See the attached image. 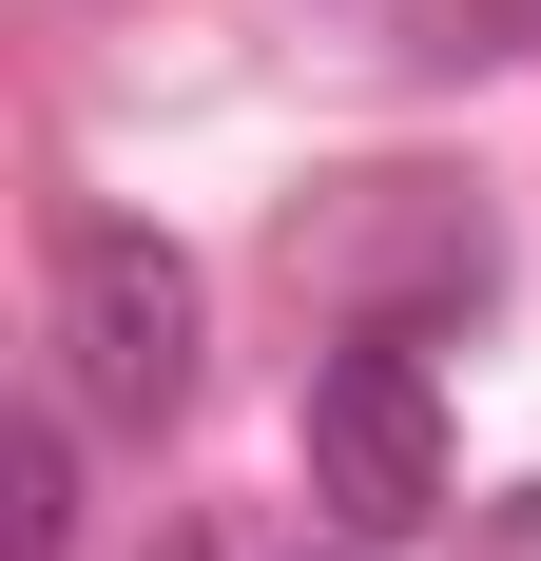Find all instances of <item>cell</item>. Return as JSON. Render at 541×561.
<instances>
[{
	"instance_id": "3957f363",
	"label": "cell",
	"mask_w": 541,
	"mask_h": 561,
	"mask_svg": "<svg viewBox=\"0 0 541 561\" xmlns=\"http://www.w3.org/2000/svg\"><path fill=\"white\" fill-rule=\"evenodd\" d=\"M20 561H78V388L20 407Z\"/></svg>"
},
{
	"instance_id": "7a4b0ae2",
	"label": "cell",
	"mask_w": 541,
	"mask_h": 561,
	"mask_svg": "<svg viewBox=\"0 0 541 561\" xmlns=\"http://www.w3.org/2000/svg\"><path fill=\"white\" fill-rule=\"evenodd\" d=\"M310 504L348 523V542L445 523V388H426V348H406V330L310 348Z\"/></svg>"
},
{
	"instance_id": "6da1fadb",
	"label": "cell",
	"mask_w": 541,
	"mask_h": 561,
	"mask_svg": "<svg viewBox=\"0 0 541 561\" xmlns=\"http://www.w3.org/2000/svg\"><path fill=\"white\" fill-rule=\"evenodd\" d=\"M58 388L97 426H136V446L194 426V388H214V272L156 214H78L58 232Z\"/></svg>"
}]
</instances>
